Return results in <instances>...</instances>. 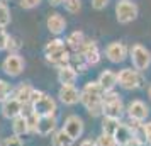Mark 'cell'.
Masks as SVG:
<instances>
[{"instance_id": "6", "label": "cell", "mask_w": 151, "mask_h": 146, "mask_svg": "<svg viewBox=\"0 0 151 146\" xmlns=\"http://www.w3.org/2000/svg\"><path fill=\"white\" fill-rule=\"evenodd\" d=\"M31 109L34 112H37L41 117H46V116H56V111H58V104L56 100L49 93H42L41 97L37 99L36 102L31 104Z\"/></svg>"}, {"instance_id": "17", "label": "cell", "mask_w": 151, "mask_h": 146, "mask_svg": "<svg viewBox=\"0 0 151 146\" xmlns=\"http://www.w3.org/2000/svg\"><path fill=\"white\" fill-rule=\"evenodd\" d=\"M56 126H58L56 116H46V117H41L39 126H37V134H39V136H49L51 132H56Z\"/></svg>"}, {"instance_id": "11", "label": "cell", "mask_w": 151, "mask_h": 146, "mask_svg": "<svg viewBox=\"0 0 151 146\" xmlns=\"http://www.w3.org/2000/svg\"><path fill=\"white\" fill-rule=\"evenodd\" d=\"M78 53H82V55L85 56V60H87V63H88V66H95V65H99L100 60H102L99 44H97V41H92V39H85L82 49H80Z\"/></svg>"}, {"instance_id": "14", "label": "cell", "mask_w": 151, "mask_h": 146, "mask_svg": "<svg viewBox=\"0 0 151 146\" xmlns=\"http://www.w3.org/2000/svg\"><path fill=\"white\" fill-rule=\"evenodd\" d=\"M46 27H48V31L51 34L60 36L61 32H65V29H66V19H65L60 12H53V14L48 17V21H46Z\"/></svg>"}, {"instance_id": "38", "label": "cell", "mask_w": 151, "mask_h": 146, "mask_svg": "<svg viewBox=\"0 0 151 146\" xmlns=\"http://www.w3.org/2000/svg\"><path fill=\"white\" fill-rule=\"evenodd\" d=\"M124 146H144V143H143V139H139V138H136V136H134V138L129 139V141H127Z\"/></svg>"}, {"instance_id": "13", "label": "cell", "mask_w": 151, "mask_h": 146, "mask_svg": "<svg viewBox=\"0 0 151 146\" xmlns=\"http://www.w3.org/2000/svg\"><path fill=\"white\" fill-rule=\"evenodd\" d=\"M0 111H2V116L5 119H15L17 116H21L22 112H24V105L12 95V97H9L7 100L2 102Z\"/></svg>"}, {"instance_id": "16", "label": "cell", "mask_w": 151, "mask_h": 146, "mask_svg": "<svg viewBox=\"0 0 151 146\" xmlns=\"http://www.w3.org/2000/svg\"><path fill=\"white\" fill-rule=\"evenodd\" d=\"M70 56L71 55L68 53V49H61V51H56V53L46 55V61L60 70V68H63V66H68L70 65Z\"/></svg>"}, {"instance_id": "12", "label": "cell", "mask_w": 151, "mask_h": 146, "mask_svg": "<svg viewBox=\"0 0 151 146\" xmlns=\"http://www.w3.org/2000/svg\"><path fill=\"white\" fill-rule=\"evenodd\" d=\"M58 97L65 105H76L82 99V90H78L75 85H61L58 90Z\"/></svg>"}, {"instance_id": "20", "label": "cell", "mask_w": 151, "mask_h": 146, "mask_svg": "<svg viewBox=\"0 0 151 146\" xmlns=\"http://www.w3.org/2000/svg\"><path fill=\"white\" fill-rule=\"evenodd\" d=\"M134 138V132L131 131V127L126 122H121L119 124V127H117V131H116V134H114V139L117 141V145L119 146H124L129 139H132ZM137 138V136H136Z\"/></svg>"}, {"instance_id": "23", "label": "cell", "mask_w": 151, "mask_h": 146, "mask_svg": "<svg viewBox=\"0 0 151 146\" xmlns=\"http://www.w3.org/2000/svg\"><path fill=\"white\" fill-rule=\"evenodd\" d=\"M73 145H75V139L70 138L63 127L51 136V146H73Z\"/></svg>"}, {"instance_id": "29", "label": "cell", "mask_w": 151, "mask_h": 146, "mask_svg": "<svg viewBox=\"0 0 151 146\" xmlns=\"http://www.w3.org/2000/svg\"><path fill=\"white\" fill-rule=\"evenodd\" d=\"M63 7L70 14H78L82 10V0H65L63 2Z\"/></svg>"}, {"instance_id": "33", "label": "cell", "mask_w": 151, "mask_h": 146, "mask_svg": "<svg viewBox=\"0 0 151 146\" xmlns=\"http://www.w3.org/2000/svg\"><path fill=\"white\" fill-rule=\"evenodd\" d=\"M0 146H24V143H22V139L19 136L12 134V136H7V138L2 139L0 141Z\"/></svg>"}, {"instance_id": "25", "label": "cell", "mask_w": 151, "mask_h": 146, "mask_svg": "<svg viewBox=\"0 0 151 146\" xmlns=\"http://www.w3.org/2000/svg\"><path fill=\"white\" fill-rule=\"evenodd\" d=\"M121 124V119H114V117H105L102 119V132L104 134H109V136H114L117 131V127Z\"/></svg>"}, {"instance_id": "41", "label": "cell", "mask_w": 151, "mask_h": 146, "mask_svg": "<svg viewBox=\"0 0 151 146\" xmlns=\"http://www.w3.org/2000/svg\"><path fill=\"white\" fill-rule=\"evenodd\" d=\"M148 97L151 99V85H150V87H148Z\"/></svg>"}, {"instance_id": "40", "label": "cell", "mask_w": 151, "mask_h": 146, "mask_svg": "<svg viewBox=\"0 0 151 146\" xmlns=\"http://www.w3.org/2000/svg\"><path fill=\"white\" fill-rule=\"evenodd\" d=\"M80 146H97V145H95V141H92V139H83L80 143Z\"/></svg>"}, {"instance_id": "2", "label": "cell", "mask_w": 151, "mask_h": 146, "mask_svg": "<svg viewBox=\"0 0 151 146\" xmlns=\"http://www.w3.org/2000/svg\"><path fill=\"white\" fill-rule=\"evenodd\" d=\"M126 112L124 102L121 95L116 90H109L104 93V107H102V116L105 117H114V119H121L122 114Z\"/></svg>"}, {"instance_id": "8", "label": "cell", "mask_w": 151, "mask_h": 146, "mask_svg": "<svg viewBox=\"0 0 151 146\" xmlns=\"http://www.w3.org/2000/svg\"><path fill=\"white\" fill-rule=\"evenodd\" d=\"M24 68H26V61H24V58L21 55H7L5 60L2 61L4 73L9 75V77H12V78L22 75Z\"/></svg>"}, {"instance_id": "22", "label": "cell", "mask_w": 151, "mask_h": 146, "mask_svg": "<svg viewBox=\"0 0 151 146\" xmlns=\"http://www.w3.org/2000/svg\"><path fill=\"white\" fill-rule=\"evenodd\" d=\"M70 66L75 70L76 73H85L88 70V63H87V60L82 53H73L70 56Z\"/></svg>"}, {"instance_id": "26", "label": "cell", "mask_w": 151, "mask_h": 146, "mask_svg": "<svg viewBox=\"0 0 151 146\" xmlns=\"http://www.w3.org/2000/svg\"><path fill=\"white\" fill-rule=\"evenodd\" d=\"M24 114V112H22ZM26 116V121H27V127H29V132L31 134H37V126H39V121H41V116L34 112L32 109L27 112V114H24Z\"/></svg>"}, {"instance_id": "4", "label": "cell", "mask_w": 151, "mask_h": 146, "mask_svg": "<svg viewBox=\"0 0 151 146\" xmlns=\"http://www.w3.org/2000/svg\"><path fill=\"white\" fill-rule=\"evenodd\" d=\"M129 58L132 61V68L141 71V73L151 66V51L139 42L132 44L129 48Z\"/></svg>"}, {"instance_id": "7", "label": "cell", "mask_w": 151, "mask_h": 146, "mask_svg": "<svg viewBox=\"0 0 151 146\" xmlns=\"http://www.w3.org/2000/svg\"><path fill=\"white\" fill-rule=\"evenodd\" d=\"M105 58L109 60L110 63H122L126 58H129V48L124 44L122 41H112L105 46Z\"/></svg>"}, {"instance_id": "36", "label": "cell", "mask_w": 151, "mask_h": 146, "mask_svg": "<svg viewBox=\"0 0 151 146\" xmlns=\"http://www.w3.org/2000/svg\"><path fill=\"white\" fill-rule=\"evenodd\" d=\"M141 134H143V138L148 143H151V121L150 122H143V126H141Z\"/></svg>"}, {"instance_id": "24", "label": "cell", "mask_w": 151, "mask_h": 146, "mask_svg": "<svg viewBox=\"0 0 151 146\" xmlns=\"http://www.w3.org/2000/svg\"><path fill=\"white\" fill-rule=\"evenodd\" d=\"M12 129H14V134L19 136V138L29 132L27 121H26V116L24 114H21V116H17L15 119H12Z\"/></svg>"}, {"instance_id": "28", "label": "cell", "mask_w": 151, "mask_h": 146, "mask_svg": "<svg viewBox=\"0 0 151 146\" xmlns=\"http://www.w3.org/2000/svg\"><path fill=\"white\" fill-rule=\"evenodd\" d=\"M10 24V9L7 2L0 0V27H7Z\"/></svg>"}, {"instance_id": "15", "label": "cell", "mask_w": 151, "mask_h": 146, "mask_svg": "<svg viewBox=\"0 0 151 146\" xmlns=\"http://www.w3.org/2000/svg\"><path fill=\"white\" fill-rule=\"evenodd\" d=\"M97 82L99 85L104 88V92H109V90H114L117 85V73L116 71H112V70H104L100 71V75L97 78Z\"/></svg>"}, {"instance_id": "37", "label": "cell", "mask_w": 151, "mask_h": 146, "mask_svg": "<svg viewBox=\"0 0 151 146\" xmlns=\"http://www.w3.org/2000/svg\"><path fill=\"white\" fill-rule=\"evenodd\" d=\"M110 0H90V4H92V7L95 9V10H104V9L109 5Z\"/></svg>"}, {"instance_id": "34", "label": "cell", "mask_w": 151, "mask_h": 146, "mask_svg": "<svg viewBox=\"0 0 151 146\" xmlns=\"http://www.w3.org/2000/svg\"><path fill=\"white\" fill-rule=\"evenodd\" d=\"M9 39H10V36L7 34L5 27H0V51H5V49H7Z\"/></svg>"}, {"instance_id": "39", "label": "cell", "mask_w": 151, "mask_h": 146, "mask_svg": "<svg viewBox=\"0 0 151 146\" xmlns=\"http://www.w3.org/2000/svg\"><path fill=\"white\" fill-rule=\"evenodd\" d=\"M42 93H44L42 90H36V88H34V92H32V97H31V104H32V102H36V100L42 95Z\"/></svg>"}, {"instance_id": "27", "label": "cell", "mask_w": 151, "mask_h": 146, "mask_svg": "<svg viewBox=\"0 0 151 146\" xmlns=\"http://www.w3.org/2000/svg\"><path fill=\"white\" fill-rule=\"evenodd\" d=\"M61 49H66V42L60 39V37H55L51 41L46 42L44 46V55H51V53H56V51H61Z\"/></svg>"}, {"instance_id": "9", "label": "cell", "mask_w": 151, "mask_h": 146, "mask_svg": "<svg viewBox=\"0 0 151 146\" xmlns=\"http://www.w3.org/2000/svg\"><path fill=\"white\" fill-rule=\"evenodd\" d=\"M63 129H65V132L68 134L70 138H73L76 141L78 138H82L83 131H85V122H83V119L80 116L71 114V116H68V117L65 119Z\"/></svg>"}, {"instance_id": "30", "label": "cell", "mask_w": 151, "mask_h": 146, "mask_svg": "<svg viewBox=\"0 0 151 146\" xmlns=\"http://www.w3.org/2000/svg\"><path fill=\"white\" fill-rule=\"evenodd\" d=\"M22 48V41L17 37V36H10L9 39V46H7V51L9 55H19V51Z\"/></svg>"}, {"instance_id": "21", "label": "cell", "mask_w": 151, "mask_h": 146, "mask_svg": "<svg viewBox=\"0 0 151 146\" xmlns=\"http://www.w3.org/2000/svg\"><path fill=\"white\" fill-rule=\"evenodd\" d=\"M66 46H68L71 51H75V53H78L80 49H82L83 42H85V34H83L82 31H73L71 34L66 37Z\"/></svg>"}, {"instance_id": "35", "label": "cell", "mask_w": 151, "mask_h": 146, "mask_svg": "<svg viewBox=\"0 0 151 146\" xmlns=\"http://www.w3.org/2000/svg\"><path fill=\"white\" fill-rule=\"evenodd\" d=\"M42 0H19V4H21L22 9H26V10H31V9H36L39 4H41Z\"/></svg>"}, {"instance_id": "18", "label": "cell", "mask_w": 151, "mask_h": 146, "mask_svg": "<svg viewBox=\"0 0 151 146\" xmlns=\"http://www.w3.org/2000/svg\"><path fill=\"white\" fill-rule=\"evenodd\" d=\"M32 92H34V87H32L31 83H21L14 90V97L17 99L22 105H27V104H31Z\"/></svg>"}, {"instance_id": "5", "label": "cell", "mask_w": 151, "mask_h": 146, "mask_svg": "<svg viewBox=\"0 0 151 146\" xmlns=\"http://www.w3.org/2000/svg\"><path fill=\"white\" fill-rule=\"evenodd\" d=\"M139 15V7L132 0H119L116 4V19L119 24H129Z\"/></svg>"}, {"instance_id": "1", "label": "cell", "mask_w": 151, "mask_h": 146, "mask_svg": "<svg viewBox=\"0 0 151 146\" xmlns=\"http://www.w3.org/2000/svg\"><path fill=\"white\" fill-rule=\"evenodd\" d=\"M104 88L99 85V82H87L82 88V99L80 102L85 105V109L88 111L92 117L102 116V107H104Z\"/></svg>"}, {"instance_id": "31", "label": "cell", "mask_w": 151, "mask_h": 146, "mask_svg": "<svg viewBox=\"0 0 151 146\" xmlns=\"http://www.w3.org/2000/svg\"><path fill=\"white\" fill-rule=\"evenodd\" d=\"M12 92H14L12 90V85L0 78V102H4V100H7L9 97H12Z\"/></svg>"}, {"instance_id": "10", "label": "cell", "mask_w": 151, "mask_h": 146, "mask_svg": "<svg viewBox=\"0 0 151 146\" xmlns=\"http://www.w3.org/2000/svg\"><path fill=\"white\" fill-rule=\"evenodd\" d=\"M126 112H127L129 119H134V121L144 122V121H146V117L150 116V107H148V104H146V102L139 100V99H134V100H131L129 104H127Z\"/></svg>"}, {"instance_id": "19", "label": "cell", "mask_w": 151, "mask_h": 146, "mask_svg": "<svg viewBox=\"0 0 151 146\" xmlns=\"http://www.w3.org/2000/svg\"><path fill=\"white\" fill-rule=\"evenodd\" d=\"M76 78H78V73L70 65L58 70V82L61 85H75Z\"/></svg>"}, {"instance_id": "32", "label": "cell", "mask_w": 151, "mask_h": 146, "mask_svg": "<svg viewBox=\"0 0 151 146\" xmlns=\"http://www.w3.org/2000/svg\"><path fill=\"white\" fill-rule=\"evenodd\" d=\"M95 145H97V146H119V145H117V141L114 139V136L104 134V132L95 139Z\"/></svg>"}, {"instance_id": "3", "label": "cell", "mask_w": 151, "mask_h": 146, "mask_svg": "<svg viewBox=\"0 0 151 146\" xmlns=\"http://www.w3.org/2000/svg\"><path fill=\"white\" fill-rule=\"evenodd\" d=\"M117 85L124 90H136L144 85V77L134 68H122L117 73Z\"/></svg>"}]
</instances>
